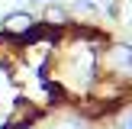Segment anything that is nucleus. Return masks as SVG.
<instances>
[{
    "label": "nucleus",
    "instance_id": "2",
    "mask_svg": "<svg viewBox=\"0 0 132 129\" xmlns=\"http://www.w3.org/2000/svg\"><path fill=\"white\" fill-rule=\"evenodd\" d=\"M42 23H45V26H64V23H68V10H64L58 0H55V3H45Z\"/></svg>",
    "mask_w": 132,
    "mask_h": 129
},
{
    "label": "nucleus",
    "instance_id": "4",
    "mask_svg": "<svg viewBox=\"0 0 132 129\" xmlns=\"http://www.w3.org/2000/svg\"><path fill=\"white\" fill-rule=\"evenodd\" d=\"M16 129H32V126H29V123H23V126H19V123H16Z\"/></svg>",
    "mask_w": 132,
    "mask_h": 129
},
{
    "label": "nucleus",
    "instance_id": "3",
    "mask_svg": "<svg viewBox=\"0 0 132 129\" xmlns=\"http://www.w3.org/2000/svg\"><path fill=\"white\" fill-rule=\"evenodd\" d=\"M113 58H116V64H119L126 74H132V45H126V42L113 45Z\"/></svg>",
    "mask_w": 132,
    "mask_h": 129
},
{
    "label": "nucleus",
    "instance_id": "6",
    "mask_svg": "<svg viewBox=\"0 0 132 129\" xmlns=\"http://www.w3.org/2000/svg\"><path fill=\"white\" fill-rule=\"evenodd\" d=\"M126 129H132V123H129V126H126Z\"/></svg>",
    "mask_w": 132,
    "mask_h": 129
},
{
    "label": "nucleus",
    "instance_id": "1",
    "mask_svg": "<svg viewBox=\"0 0 132 129\" xmlns=\"http://www.w3.org/2000/svg\"><path fill=\"white\" fill-rule=\"evenodd\" d=\"M36 26V16L29 10H13V13H3L0 19V36H10V39H19Z\"/></svg>",
    "mask_w": 132,
    "mask_h": 129
},
{
    "label": "nucleus",
    "instance_id": "5",
    "mask_svg": "<svg viewBox=\"0 0 132 129\" xmlns=\"http://www.w3.org/2000/svg\"><path fill=\"white\" fill-rule=\"evenodd\" d=\"M32 3H55V0H32Z\"/></svg>",
    "mask_w": 132,
    "mask_h": 129
}]
</instances>
